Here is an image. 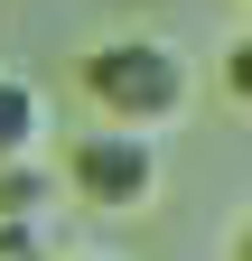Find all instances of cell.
Returning a JSON list of instances; mask_svg holds the SVG:
<instances>
[{
    "label": "cell",
    "mask_w": 252,
    "mask_h": 261,
    "mask_svg": "<svg viewBox=\"0 0 252 261\" xmlns=\"http://www.w3.org/2000/svg\"><path fill=\"white\" fill-rule=\"evenodd\" d=\"M0 261H47V224H0Z\"/></svg>",
    "instance_id": "obj_6"
},
{
    "label": "cell",
    "mask_w": 252,
    "mask_h": 261,
    "mask_svg": "<svg viewBox=\"0 0 252 261\" xmlns=\"http://www.w3.org/2000/svg\"><path fill=\"white\" fill-rule=\"evenodd\" d=\"M47 140V93L28 75H0V159H38Z\"/></svg>",
    "instance_id": "obj_3"
},
{
    "label": "cell",
    "mask_w": 252,
    "mask_h": 261,
    "mask_svg": "<svg viewBox=\"0 0 252 261\" xmlns=\"http://www.w3.org/2000/svg\"><path fill=\"white\" fill-rule=\"evenodd\" d=\"M234 261H252V224H243V233H234Z\"/></svg>",
    "instance_id": "obj_7"
},
{
    "label": "cell",
    "mask_w": 252,
    "mask_h": 261,
    "mask_svg": "<svg viewBox=\"0 0 252 261\" xmlns=\"http://www.w3.org/2000/svg\"><path fill=\"white\" fill-rule=\"evenodd\" d=\"M159 130H121V121H93L84 140H66V196L84 215H140L159 205Z\"/></svg>",
    "instance_id": "obj_2"
},
{
    "label": "cell",
    "mask_w": 252,
    "mask_h": 261,
    "mask_svg": "<svg viewBox=\"0 0 252 261\" xmlns=\"http://www.w3.org/2000/svg\"><path fill=\"white\" fill-rule=\"evenodd\" d=\"M47 205H56L47 149H38V159H0V224H47Z\"/></svg>",
    "instance_id": "obj_4"
},
{
    "label": "cell",
    "mask_w": 252,
    "mask_h": 261,
    "mask_svg": "<svg viewBox=\"0 0 252 261\" xmlns=\"http://www.w3.org/2000/svg\"><path fill=\"white\" fill-rule=\"evenodd\" d=\"M84 261H121V252H84Z\"/></svg>",
    "instance_id": "obj_8"
},
{
    "label": "cell",
    "mask_w": 252,
    "mask_h": 261,
    "mask_svg": "<svg viewBox=\"0 0 252 261\" xmlns=\"http://www.w3.org/2000/svg\"><path fill=\"white\" fill-rule=\"evenodd\" d=\"M75 84H84V103L103 121H121V130H168V121L196 112V65L168 38H103V47H84Z\"/></svg>",
    "instance_id": "obj_1"
},
{
    "label": "cell",
    "mask_w": 252,
    "mask_h": 261,
    "mask_svg": "<svg viewBox=\"0 0 252 261\" xmlns=\"http://www.w3.org/2000/svg\"><path fill=\"white\" fill-rule=\"evenodd\" d=\"M224 103H234V112H252V38H234V47H224Z\"/></svg>",
    "instance_id": "obj_5"
}]
</instances>
